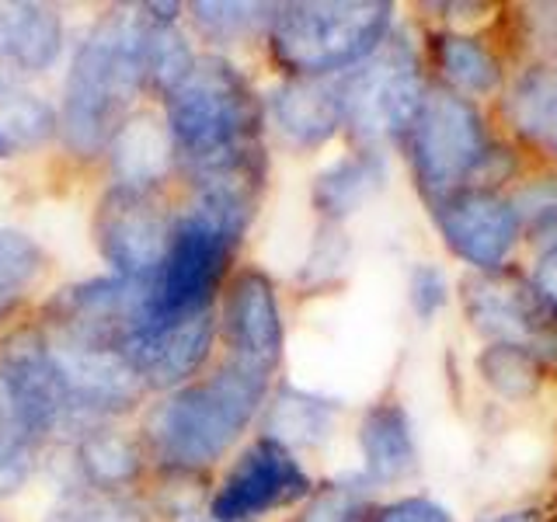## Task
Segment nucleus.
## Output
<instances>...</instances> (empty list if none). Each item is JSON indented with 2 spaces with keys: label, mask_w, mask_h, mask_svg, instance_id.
Instances as JSON below:
<instances>
[{
  "label": "nucleus",
  "mask_w": 557,
  "mask_h": 522,
  "mask_svg": "<svg viewBox=\"0 0 557 522\" xmlns=\"http://www.w3.org/2000/svg\"><path fill=\"white\" fill-rule=\"evenodd\" d=\"M178 4H144L112 11L81 42L70 66L60 129L77 157H98L147 84V35L150 25H174Z\"/></svg>",
  "instance_id": "obj_1"
},
{
  "label": "nucleus",
  "mask_w": 557,
  "mask_h": 522,
  "mask_svg": "<svg viewBox=\"0 0 557 522\" xmlns=\"http://www.w3.org/2000/svg\"><path fill=\"white\" fill-rule=\"evenodd\" d=\"M269 394V370L231 359L213 376L178 387L147 414L150 457L174 477H191L223 460Z\"/></svg>",
  "instance_id": "obj_2"
},
{
  "label": "nucleus",
  "mask_w": 557,
  "mask_h": 522,
  "mask_svg": "<svg viewBox=\"0 0 557 522\" xmlns=\"http://www.w3.org/2000/svg\"><path fill=\"white\" fill-rule=\"evenodd\" d=\"M394 8L383 0L283 4L269 22L272 60L293 77H327L359 66L387 42Z\"/></svg>",
  "instance_id": "obj_3"
},
{
  "label": "nucleus",
  "mask_w": 557,
  "mask_h": 522,
  "mask_svg": "<svg viewBox=\"0 0 557 522\" xmlns=\"http://www.w3.org/2000/svg\"><path fill=\"white\" fill-rule=\"evenodd\" d=\"M164 104L171 147L188 167L255 147L261 101L234 63L220 57L196 60L191 74Z\"/></svg>",
  "instance_id": "obj_4"
},
{
  "label": "nucleus",
  "mask_w": 557,
  "mask_h": 522,
  "mask_svg": "<svg viewBox=\"0 0 557 522\" xmlns=\"http://www.w3.org/2000/svg\"><path fill=\"white\" fill-rule=\"evenodd\" d=\"M240 231L209 213L206 206L191 202L171 223L168 248L147 278V318L150 324H171L196 318L209 310V300L220 289ZM147 324V327H150Z\"/></svg>",
  "instance_id": "obj_5"
},
{
  "label": "nucleus",
  "mask_w": 557,
  "mask_h": 522,
  "mask_svg": "<svg viewBox=\"0 0 557 522\" xmlns=\"http://www.w3.org/2000/svg\"><path fill=\"white\" fill-rule=\"evenodd\" d=\"M422 98L425 91L418 80V60L408 42H383L370 60H362L342 80L345 126L359 144L408 136Z\"/></svg>",
  "instance_id": "obj_6"
},
{
  "label": "nucleus",
  "mask_w": 557,
  "mask_h": 522,
  "mask_svg": "<svg viewBox=\"0 0 557 522\" xmlns=\"http://www.w3.org/2000/svg\"><path fill=\"white\" fill-rule=\"evenodd\" d=\"M408 139L414 178L432 196H449V188L460 185L487 157L481 115L474 104L449 91H429L422 98Z\"/></svg>",
  "instance_id": "obj_7"
},
{
  "label": "nucleus",
  "mask_w": 557,
  "mask_h": 522,
  "mask_svg": "<svg viewBox=\"0 0 557 522\" xmlns=\"http://www.w3.org/2000/svg\"><path fill=\"white\" fill-rule=\"evenodd\" d=\"M46 318L60 331V341L122 352L126 341L150 324L147 283L122 275L87 278L81 286L60 289L46 307Z\"/></svg>",
  "instance_id": "obj_8"
},
{
  "label": "nucleus",
  "mask_w": 557,
  "mask_h": 522,
  "mask_svg": "<svg viewBox=\"0 0 557 522\" xmlns=\"http://www.w3.org/2000/svg\"><path fill=\"white\" fill-rule=\"evenodd\" d=\"M171 237L161 202L147 188L112 185L95 209V244L122 278L147 283Z\"/></svg>",
  "instance_id": "obj_9"
},
{
  "label": "nucleus",
  "mask_w": 557,
  "mask_h": 522,
  "mask_svg": "<svg viewBox=\"0 0 557 522\" xmlns=\"http://www.w3.org/2000/svg\"><path fill=\"white\" fill-rule=\"evenodd\" d=\"M310 495V477L293 457L289 446L275 439H258L240 452L231 474L209 505L213 522H255L272 509H283Z\"/></svg>",
  "instance_id": "obj_10"
},
{
  "label": "nucleus",
  "mask_w": 557,
  "mask_h": 522,
  "mask_svg": "<svg viewBox=\"0 0 557 522\" xmlns=\"http://www.w3.org/2000/svg\"><path fill=\"white\" fill-rule=\"evenodd\" d=\"M0 390L42 443L70 414L66 390L49 356V341L32 327L14 331L0 341Z\"/></svg>",
  "instance_id": "obj_11"
},
{
  "label": "nucleus",
  "mask_w": 557,
  "mask_h": 522,
  "mask_svg": "<svg viewBox=\"0 0 557 522\" xmlns=\"http://www.w3.org/2000/svg\"><path fill=\"white\" fill-rule=\"evenodd\" d=\"M49 356L66 390V411L81 414H119L136 405L144 380L122 352L84 348L70 341H49Z\"/></svg>",
  "instance_id": "obj_12"
},
{
  "label": "nucleus",
  "mask_w": 557,
  "mask_h": 522,
  "mask_svg": "<svg viewBox=\"0 0 557 522\" xmlns=\"http://www.w3.org/2000/svg\"><path fill=\"white\" fill-rule=\"evenodd\" d=\"M213 313H196V318L171 321V324H150L139 335H133L122 348V356L144 380V387L153 390H178L196 376L213 348Z\"/></svg>",
  "instance_id": "obj_13"
},
{
  "label": "nucleus",
  "mask_w": 557,
  "mask_h": 522,
  "mask_svg": "<svg viewBox=\"0 0 557 522\" xmlns=\"http://www.w3.org/2000/svg\"><path fill=\"white\" fill-rule=\"evenodd\" d=\"M435 223L449 248L474 269H498L519 234L516 209L492 191H449L435 206Z\"/></svg>",
  "instance_id": "obj_14"
},
{
  "label": "nucleus",
  "mask_w": 557,
  "mask_h": 522,
  "mask_svg": "<svg viewBox=\"0 0 557 522\" xmlns=\"http://www.w3.org/2000/svg\"><path fill=\"white\" fill-rule=\"evenodd\" d=\"M223 335L234 359L275 370L283 356V313H278L275 283L258 269H240L223 300Z\"/></svg>",
  "instance_id": "obj_15"
},
{
  "label": "nucleus",
  "mask_w": 557,
  "mask_h": 522,
  "mask_svg": "<svg viewBox=\"0 0 557 522\" xmlns=\"http://www.w3.org/2000/svg\"><path fill=\"white\" fill-rule=\"evenodd\" d=\"M467 313L484 335L512 348H550L557 345V327L550 313L527 286L498 283V278H470L467 283Z\"/></svg>",
  "instance_id": "obj_16"
},
{
  "label": "nucleus",
  "mask_w": 557,
  "mask_h": 522,
  "mask_svg": "<svg viewBox=\"0 0 557 522\" xmlns=\"http://www.w3.org/2000/svg\"><path fill=\"white\" fill-rule=\"evenodd\" d=\"M272 122L293 147H321L345 126L342 84L324 77H293L269 101Z\"/></svg>",
  "instance_id": "obj_17"
},
{
  "label": "nucleus",
  "mask_w": 557,
  "mask_h": 522,
  "mask_svg": "<svg viewBox=\"0 0 557 522\" xmlns=\"http://www.w3.org/2000/svg\"><path fill=\"white\" fill-rule=\"evenodd\" d=\"M63 49V22L42 4H0V63L39 74Z\"/></svg>",
  "instance_id": "obj_18"
},
{
  "label": "nucleus",
  "mask_w": 557,
  "mask_h": 522,
  "mask_svg": "<svg viewBox=\"0 0 557 522\" xmlns=\"http://www.w3.org/2000/svg\"><path fill=\"white\" fill-rule=\"evenodd\" d=\"M109 150H112V167L119 185L147 188V191L164 178L174 157L168 126H161L153 115H133L122 122Z\"/></svg>",
  "instance_id": "obj_19"
},
{
  "label": "nucleus",
  "mask_w": 557,
  "mask_h": 522,
  "mask_svg": "<svg viewBox=\"0 0 557 522\" xmlns=\"http://www.w3.org/2000/svg\"><path fill=\"white\" fill-rule=\"evenodd\" d=\"M359 446L373 481H397L414 470V439L405 408L376 405L359 425Z\"/></svg>",
  "instance_id": "obj_20"
},
{
  "label": "nucleus",
  "mask_w": 557,
  "mask_h": 522,
  "mask_svg": "<svg viewBox=\"0 0 557 522\" xmlns=\"http://www.w3.org/2000/svg\"><path fill=\"white\" fill-rule=\"evenodd\" d=\"M383 185V164L376 153L342 157L313 182V206L327 220L352 216L362 202H370Z\"/></svg>",
  "instance_id": "obj_21"
},
{
  "label": "nucleus",
  "mask_w": 557,
  "mask_h": 522,
  "mask_svg": "<svg viewBox=\"0 0 557 522\" xmlns=\"http://www.w3.org/2000/svg\"><path fill=\"white\" fill-rule=\"evenodd\" d=\"M60 129V115L39 95L0 80V161L42 147Z\"/></svg>",
  "instance_id": "obj_22"
},
{
  "label": "nucleus",
  "mask_w": 557,
  "mask_h": 522,
  "mask_svg": "<svg viewBox=\"0 0 557 522\" xmlns=\"http://www.w3.org/2000/svg\"><path fill=\"white\" fill-rule=\"evenodd\" d=\"M77 467L87 484L98 487L104 495H112L119 487H126L139 477L144 457H139V449L126 439V435L109 432V428H95V432H87L77 446Z\"/></svg>",
  "instance_id": "obj_23"
},
{
  "label": "nucleus",
  "mask_w": 557,
  "mask_h": 522,
  "mask_svg": "<svg viewBox=\"0 0 557 522\" xmlns=\"http://www.w3.org/2000/svg\"><path fill=\"white\" fill-rule=\"evenodd\" d=\"M512 119L527 136L544 139L557 150V63L533 66L519 77L512 91Z\"/></svg>",
  "instance_id": "obj_24"
},
{
  "label": "nucleus",
  "mask_w": 557,
  "mask_h": 522,
  "mask_svg": "<svg viewBox=\"0 0 557 522\" xmlns=\"http://www.w3.org/2000/svg\"><path fill=\"white\" fill-rule=\"evenodd\" d=\"M46 269V254L28 234L0 231V321L25 303Z\"/></svg>",
  "instance_id": "obj_25"
},
{
  "label": "nucleus",
  "mask_w": 557,
  "mask_h": 522,
  "mask_svg": "<svg viewBox=\"0 0 557 522\" xmlns=\"http://www.w3.org/2000/svg\"><path fill=\"white\" fill-rule=\"evenodd\" d=\"M331 428V408L318 397H307L300 390H283L272 405L269 418V439L275 443H321Z\"/></svg>",
  "instance_id": "obj_26"
},
{
  "label": "nucleus",
  "mask_w": 557,
  "mask_h": 522,
  "mask_svg": "<svg viewBox=\"0 0 557 522\" xmlns=\"http://www.w3.org/2000/svg\"><path fill=\"white\" fill-rule=\"evenodd\" d=\"M191 66H196V57H191L185 35L174 25L153 22L147 35V84L161 98H168L178 91Z\"/></svg>",
  "instance_id": "obj_27"
},
{
  "label": "nucleus",
  "mask_w": 557,
  "mask_h": 522,
  "mask_svg": "<svg viewBox=\"0 0 557 522\" xmlns=\"http://www.w3.org/2000/svg\"><path fill=\"white\" fill-rule=\"evenodd\" d=\"M443 74L463 91H492L498 84V63L478 39L470 35H440L435 39Z\"/></svg>",
  "instance_id": "obj_28"
},
{
  "label": "nucleus",
  "mask_w": 557,
  "mask_h": 522,
  "mask_svg": "<svg viewBox=\"0 0 557 522\" xmlns=\"http://www.w3.org/2000/svg\"><path fill=\"white\" fill-rule=\"evenodd\" d=\"M188 11L191 22H196V28L209 42H226V46L248 39L251 32L269 25L275 14V8L269 4H223V0H213V4L209 0H196Z\"/></svg>",
  "instance_id": "obj_29"
},
{
  "label": "nucleus",
  "mask_w": 557,
  "mask_h": 522,
  "mask_svg": "<svg viewBox=\"0 0 557 522\" xmlns=\"http://www.w3.org/2000/svg\"><path fill=\"white\" fill-rule=\"evenodd\" d=\"M49 522H150L139 505L119 495H70L49 512Z\"/></svg>",
  "instance_id": "obj_30"
},
{
  "label": "nucleus",
  "mask_w": 557,
  "mask_h": 522,
  "mask_svg": "<svg viewBox=\"0 0 557 522\" xmlns=\"http://www.w3.org/2000/svg\"><path fill=\"white\" fill-rule=\"evenodd\" d=\"M481 370L502 394H509V397L530 394L536 387V359H533V352H527V348H512V345L487 348L481 359Z\"/></svg>",
  "instance_id": "obj_31"
},
{
  "label": "nucleus",
  "mask_w": 557,
  "mask_h": 522,
  "mask_svg": "<svg viewBox=\"0 0 557 522\" xmlns=\"http://www.w3.org/2000/svg\"><path fill=\"white\" fill-rule=\"evenodd\" d=\"M362 512H366V505L352 487L331 484L321 495H313L300 522H362Z\"/></svg>",
  "instance_id": "obj_32"
},
{
  "label": "nucleus",
  "mask_w": 557,
  "mask_h": 522,
  "mask_svg": "<svg viewBox=\"0 0 557 522\" xmlns=\"http://www.w3.org/2000/svg\"><path fill=\"white\" fill-rule=\"evenodd\" d=\"M446 303V278L440 269L418 265L411 272V307L418 318H432L435 310Z\"/></svg>",
  "instance_id": "obj_33"
},
{
  "label": "nucleus",
  "mask_w": 557,
  "mask_h": 522,
  "mask_svg": "<svg viewBox=\"0 0 557 522\" xmlns=\"http://www.w3.org/2000/svg\"><path fill=\"white\" fill-rule=\"evenodd\" d=\"M376 522H453V515L443 509V505H435L429 498H405V501H394L387 505Z\"/></svg>",
  "instance_id": "obj_34"
},
{
  "label": "nucleus",
  "mask_w": 557,
  "mask_h": 522,
  "mask_svg": "<svg viewBox=\"0 0 557 522\" xmlns=\"http://www.w3.org/2000/svg\"><path fill=\"white\" fill-rule=\"evenodd\" d=\"M533 286L540 293V300L557 307V240L550 244L544 254H540L536 272H533Z\"/></svg>",
  "instance_id": "obj_35"
}]
</instances>
